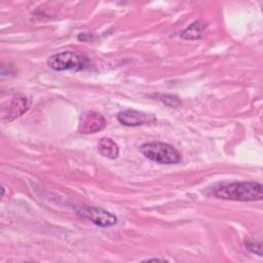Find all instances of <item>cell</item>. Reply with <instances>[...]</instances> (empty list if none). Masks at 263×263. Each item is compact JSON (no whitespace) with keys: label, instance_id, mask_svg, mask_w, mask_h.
<instances>
[{"label":"cell","instance_id":"6da1fadb","mask_svg":"<svg viewBox=\"0 0 263 263\" xmlns=\"http://www.w3.org/2000/svg\"><path fill=\"white\" fill-rule=\"evenodd\" d=\"M213 194L220 199L235 201H257L263 197L261 183L255 181H241L222 183L217 185Z\"/></svg>","mask_w":263,"mask_h":263},{"label":"cell","instance_id":"7a4b0ae2","mask_svg":"<svg viewBox=\"0 0 263 263\" xmlns=\"http://www.w3.org/2000/svg\"><path fill=\"white\" fill-rule=\"evenodd\" d=\"M142 154L157 163L176 164L181 161V154L172 145L162 142L145 143L140 147Z\"/></svg>","mask_w":263,"mask_h":263},{"label":"cell","instance_id":"3957f363","mask_svg":"<svg viewBox=\"0 0 263 263\" xmlns=\"http://www.w3.org/2000/svg\"><path fill=\"white\" fill-rule=\"evenodd\" d=\"M46 63L50 69L59 72L66 70L81 71L88 67L89 60L80 52L66 50L50 55Z\"/></svg>","mask_w":263,"mask_h":263},{"label":"cell","instance_id":"277c9868","mask_svg":"<svg viewBox=\"0 0 263 263\" xmlns=\"http://www.w3.org/2000/svg\"><path fill=\"white\" fill-rule=\"evenodd\" d=\"M77 213L81 217L100 227H110L117 223V218L115 215L99 206H80L77 210Z\"/></svg>","mask_w":263,"mask_h":263},{"label":"cell","instance_id":"5b68a950","mask_svg":"<svg viewBox=\"0 0 263 263\" xmlns=\"http://www.w3.org/2000/svg\"><path fill=\"white\" fill-rule=\"evenodd\" d=\"M107 122L105 117L96 111H85L79 118L78 132L80 134H95L105 128Z\"/></svg>","mask_w":263,"mask_h":263},{"label":"cell","instance_id":"8992f818","mask_svg":"<svg viewBox=\"0 0 263 263\" xmlns=\"http://www.w3.org/2000/svg\"><path fill=\"white\" fill-rule=\"evenodd\" d=\"M117 120L125 126H139L154 123L156 121V117L142 111L126 109L117 114Z\"/></svg>","mask_w":263,"mask_h":263},{"label":"cell","instance_id":"52a82bcc","mask_svg":"<svg viewBox=\"0 0 263 263\" xmlns=\"http://www.w3.org/2000/svg\"><path fill=\"white\" fill-rule=\"evenodd\" d=\"M30 99L22 93H15L12 96L8 105L7 111L2 112V120L12 121L13 119L22 116L30 108Z\"/></svg>","mask_w":263,"mask_h":263},{"label":"cell","instance_id":"ba28073f","mask_svg":"<svg viewBox=\"0 0 263 263\" xmlns=\"http://www.w3.org/2000/svg\"><path fill=\"white\" fill-rule=\"evenodd\" d=\"M98 151L99 153L109 159H115L119 155L118 145L111 138H101L98 143Z\"/></svg>","mask_w":263,"mask_h":263},{"label":"cell","instance_id":"9c48e42d","mask_svg":"<svg viewBox=\"0 0 263 263\" xmlns=\"http://www.w3.org/2000/svg\"><path fill=\"white\" fill-rule=\"evenodd\" d=\"M205 28V24L201 21L193 22L189 27H187L184 31L181 32L180 36L186 40H197L201 37L202 31Z\"/></svg>","mask_w":263,"mask_h":263},{"label":"cell","instance_id":"30bf717a","mask_svg":"<svg viewBox=\"0 0 263 263\" xmlns=\"http://www.w3.org/2000/svg\"><path fill=\"white\" fill-rule=\"evenodd\" d=\"M159 100L162 101L164 104H167V102H171V106L172 107H177L181 104V102L178 100L177 97L175 96H170V95H162L159 97Z\"/></svg>","mask_w":263,"mask_h":263},{"label":"cell","instance_id":"8fae6325","mask_svg":"<svg viewBox=\"0 0 263 263\" xmlns=\"http://www.w3.org/2000/svg\"><path fill=\"white\" fill-rule=\"evenodd\" d=\"M246 248L251 251L254 254H257L258 256H262V250H261V245L259 242H253V241H248L246 243Z\"/></svg>","mask_w":263,"mask_h":263},{"label":"cell","instance_id":"7c38bea8","mask_svg":"<svg viewBox=\"0 0 263 263\" xmlns=\"http://www.w3.org/2000/svg\"><path fill=\"white\" fill-rule=\"evenodd\" d=\"M145 261H167L166 259H160V258H151V259H146Z\"/></svg>","mask_w":263,"mask_h":263}]
</instances>
